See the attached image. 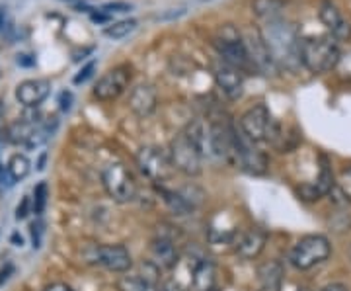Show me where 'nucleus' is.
<instances>
[{
  "mask_svg": "<svg viewBox=\"0 0 351 291\" xmlns=\"http://www.w3.org/2000/svg\"><path fill=\"white\" fill-rule=\"evenodd\" d=\"M302 65L311 73H328L339 61V45L334 36H313L301 41Z\"/></svg>",
  "mask_w": 351,
  "mask_h": 291,
  "instance_id": "obj_2",
  "label": "nucleus"
},
{
  "mask_svg": "<svg viewBox=\"0 0 351 291\" xmlns=\"http://www.w3.org/2000/svg\"><path fill=\"white\" fill-rule=\"evenodd\" d=\"M129 80H131V69L125 65L115 67L98 80V84L94 89V96L101 102L115 100L125 92L127 86H129Z\"/></svg>",
  "mask_w": 351,
  "mask_h": 291,
  "instance_id": "obj_12",
  "label": "nucleus"
},
{
  "mask_svg": "<svg viewBox=\"0 0 351 291\" xmlns=\"http://www.w3.org/2000/svg\"><path fill=\"white\" fill-rule=\"evenodd\" d=\"M232 127L213 121L209 126V154L215 159H228L234 154V137H232Z\"/></svg>",
  "mask_w": 351,
  "mask_h": 291,
  "instance_id": "obj_14",
  "label": "nucleus"
},
{
  "mask_svg": "<svg viewBox=\"0 0 351 291\" xmlns=\"http://www.w3.org/2000/svg\"><path fill=\"white\" fill-rule=\"evenodd\" d=\"M51 92V82L45 78H29L18 84L16 100L25 108H38L39 104L47 100Z\"/></svg>",
  "mask_w": 351,
  "mask_h": 291,
  "instance_id": "obj_15",
  "label": "nucleus"
},
{
  "mask_svg": "<svg viewBox=\"0 0 351 291\" xmlns=\"http://www.w3.org/2000/svg\"><path fill=\"white\" fill-rule=\"evenodd\" d=\"M320 291H348V288L343 283H328Z\"/></svg>",
  "mask_w": 351,
  "mask_h": 291,
  "instance_id": "obj_37",
  "label": "nucleus"
},
{
  "mask_svg": "<svg viewBox=\"0 0 351 291\" xmlns=\"http://www.w3.org/2000/svg\"><path fill=\"white\" fill-rule=\"evenodd\" d=\"M332 254V244L324 235H306L291 248L289 262L297 270H311L322 262H326Z\"/></svg>",
  "mask_w": 351,
  "mask_h": 291,
  "instance_id": "obj_4",
  "label": "nucleus"
},
{
  "mask_svg": "<svg viewBox=\"0 0 351 291\" xmlns=\"http://www.w3.org/2000/svg\"><path fill=\"white\" fill-rule=\"evenodd\" d=\"M285 2L283 0H254L252 2V10L258 14L260 18L267 20H276L281 18V10H283Z\"/></svg>",
  "mask_w": 351,
  "mask_h": 291,
  "instance_id": "obj_24",
  "label": "nucleus"
},
{
  "mask_svg": "<svg viewBox=\"0 0 351 291\" xmlns=\"http://www.w3.org/2000/svg\"><path fill=\"white\" fill-rule=\"evenodd\" d=\"M47 198H49V188L45 182H39L34 190V200H32V211L36 216H41L47 207Z\"/></svg>",
  "mask_w": 351,
  "mask_h": 291,
  "instance_id": "obj_29",
  "label": "nucleus"
},
{
  "mask_svg": "<svg viewBox=\"0 0 351 291\" xmlns=\"http://www.w3.org/2000/svg\"><path fill=\"white\" fill-rule=\"evenodd\" d=\"M232 137H234V156L239 159L240 166L254 176L263 174L267 170V156L256 147L254 141H250L242 133V129L240 131L234 129Z\"/></svg>",
  "mask_w": 351,
  "mask_h": 291,
  "instance_id": "obj_10",
  "label": "nucleus"
},
{
  "mask_svg": "<svg viewBox=\"0 0 351 291\" xmlns=\"http://www.w3.org/2000/svg\"><path fill=\"white\" fill-rule=\"evenodd\" d=\"M158 191H160V196H162L164 203L174 211L176 216H189V213L193 211V203L189 202L184 194H180V191H174V190H168V188H164V186H160Z\"/></svg>",
  "mask_w": 351,
  "mask_h": 291,
  "instance_id": "obj_22",
  "label": "nucleus"
},
{
  "mask_svg": "<svg viewBox=\"0 0 351 291\" xmlns=\"http://www.w3.org/2000/svg\"><path fill=\"white\" fill-rule=\"evenodd\" d=\"M215 281H217V270L215 264L207 258H201L195 262L193 272H191V283L195 291H213Z\"/></svg>",
  "mask_w": 351,
  "mask_h": 291,
  "instance_id": "obj_21",
  "label": "nucleus"
},
{
  "mask_svg": "<svg viewBox=\"0 0 351 291\" xmlns=\"http://www.w3.org/2000/svg\"><path fill=\"white\" fill-rule=\"evenodd\" d=\"M158 104V94L151 84H137L129 94V108L138 115V117H147L156 110Z\"/></svg>",
  "mask_w": 351,
  "mask_h": 291,
  "instance_id": "obj_17",
  "label": "nucleus"
},
{
  "mask_svg": "<svg viewBox=\"0 0 351 291\" xmlns=\"http://www.w3.org/2000/svg\"><path fill=\"white\" fill-rule=\"evenodd\" d=\"M160 291H186L184 290V286L180 283V281H176V279H170V281H166L162 286V290Z\"/></svg>",
  "mask_w": 351,
  "mask_h": 291,
  "instance_id": "obj_33",
  "label": "nucleus"
},
{
  "mask_svg": "<svg viewBox=\"0 0 351 291\" xmlns=\"http://www.w3.org/2000/svg\"><path fill=\"white\" fill-rule=\"evenodd\" d=\"M71 102H73V94L71 92H63L61 94V110L69 112L71 110Z\"/></svg>",
  "mask_w": 351,
  "mask_h": 291,
  "instance_id": "obj_34",
  "label": "nucleus"
},
{
  "mask_svg": "<svg viewBox=\"0 0 351 291\" xmlns=\"http://www.w3.org/2000/svg\"><path fill=\"white\" fill-rule=\"evenodd\" d=\"M137 165L138 170L152 182L168 180L172 176V170H174L170 154L160 147H154V145H147V147L138 149Z\"/></svg>",
  "mask_w": 351,
  "mask_h": 291,
  "instance_id": "obj_8",
  "label": "nucleus"
},
{
  "mask_svg": "<svg viewBox=\"0 0 351 291\" xmlns=\"http://www.w3.org/2000/svg\"><path fill=\"white\" fill-rule=\"evenodd\" d=\"M189 137V141L197 147L201 151V154L209 152V126H205L203 121L195 119L188 126V129L184 131Z\"/></svg>",
  "mask_w": 351,
  "mask_h": 291,
  "instance_id": "obj_23",
  "label": "nucleus"
},
{
  "mask_svg": "<svg viewBox=\"0 0 351 291\" xmlns=\"http://www.w3.org/2000/svg\"><path fill=\"white\" fill-rule=\"evenodd\" d=\"M29 209H32V200L25 196L24 200H22V203L16 207V219H18V221H20V219H25L27 213H29Z\"/></svg>",
  "mask_w": 351,
  "mask_h": 291,
  "instance_id": "obj_32",
  "label": "nucleus"
},
{
  "mask_svg": "<svg viewBox=\"0 0 351 291\" xmlns=\"http://www.w3.org/2000/svg\"><path fill=\"white\" fill-rule=\"evenodd\" d=\"M350 253H351V251H350Z\"/></svg>",
  "mask_w": 351,
  "mask_h": 291,
  "instance_id": "obj_42",
  "label": "nucleus"
},
{
  "mask_svg": "<svg viewBox=\"0 0 351 291\" xmlns=\"http://www.w3.org/2000/svg\"><path fill=\"white\" fill-rule=\"evenodd\" d=\"M343 176L348 178V180H350V182H351V168H348V170L343 172Z\"/></svg>",
  "mask_w": 351,
  "mask_h": 291,
  "instance_id": "obj_40",
  "label": "nucleus"
},
{
  "mask_svg": "<svg viewBox=\"0 0 351 291\" xmlns=\"http://www.w3.org/2000/svg\"><path fill=\"white\" fill-rule=\"evenodd\" d=\"M119 291H160V288L143 276H127L119 279Z\"/></svg>",
  "mask_w": 351,
  "mask_h": 291,
  "instance_id": "obj_25",
  "label": "nucleus"
},
{
  "mask_svg": "<svg viewBox=\"0 0 351 291\" xmlns=\"http://www.w3.org/2000/svg\"><path fill=\"white\" fill-rule=\"evenodd\" d=\"M129 10H131V4H127V2H113V4H106V6L101 8V14L112 16V14L129 12Z\"/></svg>",
  "mask_w": 351,
  "mask_h": 291,
  "instance_id": "obj_30",
  "label": "nucleus"
},
{
  "mask_svg": "<svg viewBox=\"0 0 351 291\" xmlns=\"http://www.w3.org/2000/svg\"><path fill=\"white\" fill-rule=\"evenodd\" d=\"M242 38H244V45H246V51H248L252 67L258 69L262 75H277V73H279V67H277L276 59H274L269 47H267L265 41H263L262 32H258V30H248Z\"/></svg>",
  "mask_w": 351,
  "mask_h": 291,
  "instance_id": "obj_11",
  "label": "nucleus"
},
{
  "mask_svg": "<svg viewBox=\"0 0 351 291\" xmlns=\"http://www.w3.org/2000/svg\"><path fill=\"white\" fill-rule=\"evenodd\" d=\"M101 182L113 202L129 203L137 198V184L131 172L119 163L108 165L101 170Z\"/></svg>",
  "mask_w": 351,
  "mask_h": 291,
  "instance_id": "obj_6",
  "label": "nucleus"
},
{
  "mask_svg": "<svg viewBox=\"0 0 351 291\" xmlns=\"http://www.w3.org/2000/svg\"><path fill=\"white\" fill-rule=\"evenodd\" d=\"M84 258L88 264H96L117 274H123L133 266L131 253L123 244H92L84 251Z\"/></svg>",
  "mask_w": 351,
  "mask_h": 291,
  "instance_id": "obj_7",
  "label": "nucleus"
},
{
  "mask_svg": "<svg viewBox=\"0 0 351 291\" xmlns=\"http://www.w3.org/2000/svg\"><path fill=\"white\" fill-rule=\"evenodd\" d=\"M43 291H75L73 288H69V286H64V283H51L47 286Z\"/></svg>",
  "mask_w": 351,
  "mask_h": 291,
  "instance_id": "obj_36",
  "label": "nucleus"
},
{
  "mask_svg": "<svg viewBox=\"0 0 351 291\" xmlns=\"http://www.w3.org/2000/svg\"><path fill=\"white\" fill-rule=\"evenodd\" d=\"M213 45L217 53L221 55V61L232 65L239 71H248L252 67L248 51H246V45H244V38L232 24L221 25L217 30Z\"/></svg>",
  "mask_w": 351,
  "mask_h": 291,
  "instance_id": "obj_3",
  "label": "nucleus"
},
{
  "mask_svg": "<svg viewBox=\"0 0 351 291\" xmlns=\"http://www.w3.org/2000/svg\"><path fill=\"white\" fill-rule=\"evenodd\" d=\"M213 76L217 86L223 90L228 100H239L244 92V75L242 71L234 69L232 65L225 63V61H219L213 67Z\"/></svg>",
  "mask_w": 351,
  "mask_h": 291,
  "instance_id": "obj_13",
  "label": "nucleus"
},
{
  "mask_svg": "<svg viewBox=\"0 0 351 291\" xmlns=\"http://www.w3.org/2000/svg\"><path fill=\"white\" fill-rule=\"evenodd\" d=\"M262 38L276 59L279 71L297 73L301 69V36L297 27L281 18L267 20L262 27Z\"/></svg>",
  "mask_w": 351,
  "mask_h": 291,
  "instance_id": "obj_1",
  "label": "nucleus"
},
{
  "mask_svg": "<svg viewBox=\"0 0 351 291\" xmlns=\"http://www.w3.org/2000/svg\"><path fill=\"white\" fill-rule=\"evenodd\" d=\"M240 129L254 143H262V141L277 143V139L281 137L277 121L271 117L267 106H263V104H256L254 108H250L246 114L242 115Z\"/></svg>",
  "mask_w": 351,
  "mask_h": 291,
  "instance_id": "obj_5",
  "label": "nucleus"
},
{
  "mask_svg": "<svg viewBox=\"0 0 351 291\" xmlns=\"http://www.w3.org/2000/svg\"><path fill=\"white\" fill-rule=\"evenodd\" d=\"M265 241H267V235L263 233L262 229H250V231L242 233L239 237L237 253L242 258H246V260L258 258L262 254L263 246H265Z\"/></svg>",
  "mask_w": 351,
  "mask_h": 291,
  "instance_id": "obj_19",
  "label": "nucleus"
},
{
  "mask_svg": "<svg viewBox=\"0 0 351 291\" xmlns=\"http://www.w3.org/2000/svg\"><path fill=\"white\" fill-rule=\"evenodd\" d=\"M29 168H32V165H29L25 154H14L8 166H6V172H8L12 182H20L29 174Z\"/></svg>",
  "mask_w": 351,
  "mask_h": 291,
  "instance_id": "obj_26",
  "label": "nucleus"
},
{
  "mask_svg": "<svg viewBox=\"0 0 351 291\" xmlns=\"http://www.w3.org/2000/svg\"><path fill=\"white\" fill-rule=\"evenodd\" d=\"M6 176H8V172H4V166H2V161H0V186H2V180H4Z\"/></svg>",
  "mask_w": 351,
  "mask_h": 291,
  "instance_id": "obj_39",
  "label": "nucleus"
},
{
  "mask_svg": "<svg viewBox=\"0 0 351 291\" xmlns=\"http://www.w3.org/2000/svg\"><path fill=\"white\" fill-rule=\"evenodd\" d=\"M12 272H14V268L10 266V264L4 268V270H0V286H2V281H6V279H8V276H10Z\"/></svg>",
  "mask_w": 351,
  "mask_h": 291,
  "instance_id": "obj_38",
  "label": "nucleus"
},
{
  "mask_svg": "<svg viewBox=\"0 0 351 291\" xmlns=\"http://www.w3.org/2000/svg\"><path fill=\"white\" fill-rule=\"evenodd\" d=\"M318 16H320L322 24L326 25L328 30L332 32V36L336 39H348L351 36L350 22L343 18V14L339 12V8L334 2L324 0V2L320 4Z\"/></svg>",
  "mask_w": 351,
  "mask_h": 291,
  "instance_id": "obj_16",
  "label": "nucleus"
},
{
  "mask_svg": "<svg viewBox=\"0 0 351 291\" xmlns=\"http://www.w3.org/2000/svg\"><path fill=\"white\" fill-rule=\"evenodd\" d=\"M32 233H34V246H39V235H41V223H34L32 225Z\"/></svg>",
  "mask_w": 351,
  "mask_h": 291,
  "instance_id": "obj_35",
  "label": "nucleus"
},
{
  "mask_svg": "<svg viewBox=\"0 0 351 291\" xmlns=\"http://www.w3.org/2000/svg\"><path fill=\"white\" fill-rule=\"evenodd\" d=\"M135 27H137L135 20H121V22H115V24L108 25L106 27V36L113 39H121L129 36V34H133Z\"/></svg>",
  "mask_w": 351,
  "mask_h": 291,
  "instance_id": "obj_28",
  "label": "nucleus"
},
{
  "mask_svg": "<svg viewBox=\"0 0 351 291\" xmlns=\"http://www.w3.org/2000/svg\"><path fill=\"white\" fill-rule=\"evenodd\" d=\"M301 291H304V290H301Z\"/></svg>",
  "mask_w": 351,
  "mask_h": 291,
  "instance_id": "obj_41",
  "label": "nucleus"
},
{
  "mask_svg": "<svg viewBox=\"0 0 351 291\" xmlns=\"http://www.w3.org/2000/svg\"><path fill=\"white\" fill-rule=\"evenodd\" d=\"M94 69H96V63L92 61V63H88L78 75L75 76V84H80V82H86L88 78L92 76V73H94Z\"/></svg>",
  "mask_w": 351,
  "mask_h": 291,
  "instance_id": "obj_31",
  "label": "nucleus"
},
{
  "mask_svg": "<svg viewBox=\"0 0 351 291\" xmlns=\"http://www.w3.org/2000/svg\"><path fill=\"white\" fill-rule=\"evenodd\" d=\"M151 254L154 264L160 268H174L178 264V260H180V253L176 248V242L166 235H158L151 242Z\"/></svg>",
  "mask_w": 351,
  "mask_h": 291,
  "instance_id": "obj_18",
  "label": "nucleus"
},
{
  "mask_svg": "<svg viewBox=\"0 0 351 291\" xmlns=\"http://www.w3.org/2000/svg\"><path fill=\"white\" fill-rule=\"evenodd\" d=\"M314 188H316V191H318V196L330 194V190L334 188V174H332V170H330V165H328L326 156H322L320 174H318V180H316Z\"/></svg>",
  "mask_w": 351,
  "mask_h": 291,
  "instance_id": "obj_27",
  "label": "nucleus"
},
{
  "mask_svg": "<svg viewBox=\"0 0 351 291\" xmlns=\"http://www.w3.org/2000/svg\"><path fill=\"white\" fill-rule=\"evenodd\" d=\"M170 161L176 170H180L186 176H197L201 172V151L189 141L186 133L176 135L170 143Z\"/></svg>",
  "mask_w": 351,
  "mask_h": 291,
  "instance_id": "obj_9",
  "label": "nucleus"
},
{
  "mask_svg": "<svg viewBox=\"0 0 351 291\" xmlns=\"http://www.w3.org/2000/svg\"><path fill=\"white\" fill-rule=\"evenodd\" d=\"M283 266L277 260L263 262L258 268V291H281L283 288Z\"/></svg>",
  "mask_w": 351,
  "mask_h": 291,
  "instance_id": "obj_20",
  "label": "nucleus"
}]
</instances>
